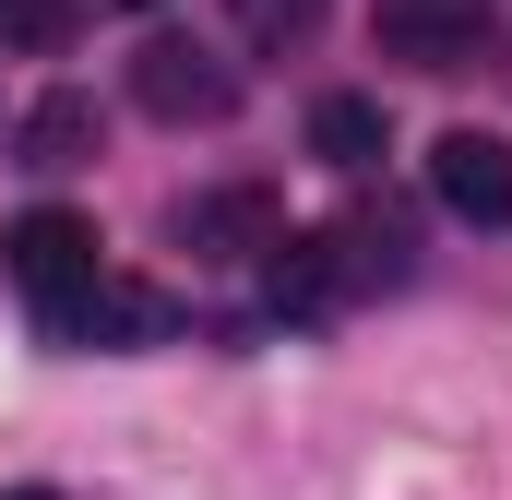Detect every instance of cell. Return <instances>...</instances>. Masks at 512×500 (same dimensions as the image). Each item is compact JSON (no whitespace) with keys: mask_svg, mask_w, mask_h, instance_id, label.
<instances>
[{"mask_svg":"<svg viewBox=\"0 0 512 500\" xmlns=\"http://www.w3.org/2000/svg\"><path fill=\"white\" fill-rule=\"evenodd\" d=\"M131 96H143L167 131L239 120V72H227L215 48H191V36H143V48H131Z\"/></svg>","mask_w":512,"mask_h":500,"instance_id":"obj_1","label":"cell"},{"mask_svg":"<svg viewBox=\"0 0 512 500\" xmlns=\"http://www.w3.org/2000/svg\"><path fill=\"white\" fill-rule=\"evenodd\" d=\"M0 262H12V286H24L36 310H72V298L108 274V262H96V227H84L72 203H36V215L0 239Z\"/></svg>","mask_w":512,"mask_h":500,"instance_id":"obj_2","label":"cell"},{"mask_svg":"<svg viewBox=\"0 0 512 500\" xmlns=\"http://www.w3.org/2000/svg\"><path fill=\"white\" fill-rule=\"evenodd\" d=\"M429 191H441V215H465V227H512V143L501 131H441L429 143Z\"/></svg>","mask_w":512,"mask_h":500,"instance_id":"obj_3","label":"cell"},{"mask_svg":"<svg viewBox=\"0 0 512 500\" xmlns=\"http://www.w3.org/2000/svg\"><path fill=\"white\" fill-rule=\"evenodd\" d=\"M274 239H286V203L251 191V179H227V191H191V203H179V250H191V262H262Z\"/></svg>","mask_w":512,"mask_h":500,"instance_id":"obj_4","label":"cell"},{"mask_svg":"<svg viewBox=\"0 0 512 500\" xmlns=\"http://www.w3.org/2000/svg\"><path fill=\"white\" fill-rule=\"evenodd\" d=\"M370 24H382V48H393V60H417V72H453V60L489 36V0H382Z\"/></svg>","mask_w":512,"mask_h":500,"instance_id":"obj_5","label":"cell"},{"mask_svg":"<svg viewBox=\"0 0 512 500\" xmlns=\"http://www.w3.org/2000/svg\"><path fill=\"white\" fill-rule=\"evenodd\" d=\"M60 334H84V346H155L167 322H179V298L167 286H131V274H96L72 310H48Z\"/></svg>","mask_w":512,"mask_h":500,"instance_id":"obj_6","label":"cell"},{"mask_svg":"<svg viewBox=\"0 0 512 500\" xmlns=\"http://www.w3.org/2000/svg\"><path fill=\"white\" fill-rule=\"evenodd\" d=\"M12 167H36V179L96 167V96H36V108L12 120Z\"/></svg>","mask_w":512,"mask_h":500,"instance_id":"obj_7","label":"cell"},{"mask_svg":"<svg viewBox=\"0 0 512 500\" xmlns=\"http://www.w3.org/2000/svg\"><path fill=\"white\" fill-rule=\"evenodd\" d=\"M310 155H322V167H382L393 155L382 96H322V108H310Z\"/></svg>","mask_w":512,"mask_h":500,"instance_id":"obj_8","label":"cell"},{"mask_svg":"<svg viewBox=\"0 0 512 500\" xmlns=\"http://www.w3.org/2000/svg\"><path fill=\"white\" fill-rule=\"evenodd\" d=\"M72 0H0V48H24V60H48V48H72Z\"/></svg>","mask_w":512,"mask_h":500,"instance_id":"obj_9","label":"cell"},{"mask_svg":"<svg viewBox=\"0 0 512 500\" xmlns=\"http://www.w3.org/2000/svg\"><path fill=\"white\" fill-rule=\"evenodd\" d=\"M310 24H322V0H239V36L251 48H298Z\"/></svg>","mask_w":512,"mask_h":500,"instance_id":"obj_10","label":"cell"},{"mask_svg":"<svg viewBox=\"0 0 512 500\" xmlns=\"http://www.w3.org/2000/svg\"><path fill=\"white\" fill-rule=\"evenodd\" d=\"M0 500H60V489H0Z\"/></svg>","mask_w":512,"mask_h":500,"instance_id":"obj_11","label":"cell"}]
</instances>
